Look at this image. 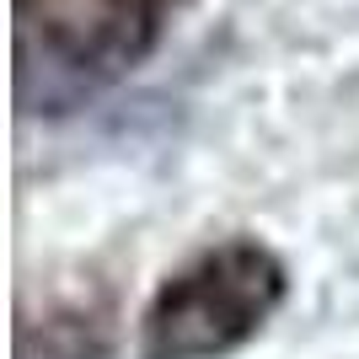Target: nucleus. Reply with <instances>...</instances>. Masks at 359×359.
Instances as JSON below:
<instances>
[{
  "mask_svg": "<svg viewBox=\"0 0 359 359\" xmlns=\"http://www.w3.org/2000/svg\"><path fill=\"white\" fill-rule=\"evenodd\" d=\"M279 263L257 247H220L177 273L150 306L145 359H210L236 348L279 306Z\"/></svg>",
  "mask_w": 359,
  "mask_h": 359,
  "instance_id": "f257e3e1",
  "label": "nucleus"
},
{
  "mask_svg": "<svg viewBox=\"0 0 359 359\" xmlns=\"http://www.w3.org/2000/svg\"><path fill=\"white\" fill-rule=\"evenodd\" d=\"M166 6H177V0H156V11H166Z\"/></svg>",
  "mask_w": 359,
  "mask_h": 359,
  "instance_id": "f03ea898",
  "label": "nucleus"
}]
</instances>
